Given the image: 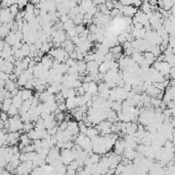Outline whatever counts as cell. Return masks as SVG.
<instances>
[{"instance_id": "1", "label": "cell", "mask_w": 175, "mask_h": 175, "mask_svg": "<svg viewBox=\"0 0 175 175\" xmlns=\"http://www.w3.org/2000/svg\"><path fill=\"white\" fill-rule=\"evenodd\" d=\"M40 63H41V65L44 67V69L46 70H49L52 68V63H53V58L50 57V55H43L41 57V60H40Z\"/></svg>"}, {"instance_id": "2", "label": "cell", "mask_w": 175, "mask_h": 175, "mask_svg": "<svg viewBox=\"0 0 175 175\" xmlns=\"http://www.w3.org/2000/svg\"><path fill=\"white\" fill-rule=\"evenodd\" d=\"M66 103V108L67 110L69 111H72V110H75L77 109V103H76V96L75 97H70V98H67L65 101Z\"/></svg>"}, {"instance_id": "3", "label": "cell", "mask_w": 175, "mask_h": 175, "mask_svg": "<svg viewBox=\"0 0 175 175\" xmlns=\"http://www.w3.org/2000/svg\"><path fill=\"white\" fill-rule=\"evenodd\" d=\"M11 101H12V106H16L17 110H20V109H21V106L23 105V100H22V97H21V93H20V90H19V92H17V94L11 98Z\"/></svg>"}, {"instance_id": "4", "label": "cell", "mask_w": 175, "mask_h": 175, "mask_svg": "<svg viewBox=\"0 0 175 175\" xmlns=\"http://www.w3.org/2000/svg\"><path fill=\"white\" fill-rule=\"evenodd\" d=\"M11 105H12L11 98H5V100H3L0 103V109H1L4 113H6V112L9 110V108L11 106Z\"/></svg>"}, {"instance_id": "5", "label": "cell", "mask_w": 175, "mask_h": 175, "mask_svg": "<svg viewBox=\"0 0 175 175\" xmlns=\"http://www.w3.org/2000/svg\"><path fill=\"white\" fill-rule=\"evenodd\" d=\"M4 88L8 91V92H12L14 90L17 89V85L16 83V81H11V80H8L5 82V85H4Z\"/></svg>"}, {"instance_id": "6", "label": "cell", "mask_w": 175, "mask_h": 175, "mask_svg": "<svg viewBox=\"0 0 175 175\" xmlns=\"http://www.w3.org/2000/svg\"><path fill=\"white\" fill-rule=\"evenodd\" d=\"M20 93H21V97H22L23 101L28 100H31V98L33 97L32 90L23 89V90H20Z\"/></svg>"}, {"instance_id": "7", "label": "cell", "mask_w": 175, "mask_h": 175, "mask_svg": "<svg viewBox=\"0 0 175 175\" xmlns=\"http://www.w3.org/2000/svg\"><path fill=\"white\" fill-rule=\"evenodd\" d=\"M28 82V78H27V76L23 73V74H21L17 77V87L19 86H22V87H24L25 85H26V83Z\"/></svg>"}, {"instance_id": "8", "label": "cell", "mask_w": 175, "mask_h": 175, "mask_svg": "<svg viewBox=\"0 0 175 175\" xmlns=\"http://www.w3.org/2000/svg\"><path fill=\"white\" fill-rule=\"evenodd\" d=\"M85 135L89 139H91V138L95 137V136L100 135V134H98V131L96 130L95 127H90V128H87V131H86Z\"/></svg>"}, {"instance_id": "9", "label": "cell", "mask_w": 175, "mask_h": 175, "mask_svg": "<svg viewBox=\"0 0 175 175\" xmlns=\"http://www.w3.org/2000/svg\"><path fill=\"white\" fill-rule=\"evenodd\" d=\"M87 92H89L90 94H92V95L96 94V93L98 92V85H97V83H95V82H90V83H89V87H88Z\"/></svg>"}, {"instance_id": "10", "label": "cell", "mask_w": 175, "mask_h": 175, "mask_svg": "<svg viewBox=\"0 0 175 175\" xmlns=\"http://www.w3.org/2000/svg\"><path fill=\"white\" fill-rule=\"evenodd\" d=\"M51 47H52V43L49 41H46L42 44V47H41V49H40V51H41L43 54H44V53H48L49 50L51 49Z\"/></svg>"}, {"instance_id": "11", "label": "cell", "mask_w": 175, "mask_h": 175, "mask_svg": "<svg viewBox=\"0 0 175 175\" xmlns=\"http://www.w3.org/2000/svg\"><path fill=\"white\" fill-rule=\"evenodd\" d=\"M162 2H163V6H162V8L166 11H168L171 7H173L175 5V2L172 1V0H165V1H162Z\"/></svg>"}, {"instance_id": "12", "label": "cell", "mask_w": 175, "mask_h": 175, "mask_svg": "<svg viewBox=\"0 0 175 175\" xmlns=\"http://www.w3.org/2000/svg\"><path fill=\"white\" fill-rule=\"evenodd\" d=\"M24 55V57H28L30 55V45H28L27 43H23L21 49H20Z\"/></svg>"}, {"instance_id": "13", "label": "cell", "mask_w": 175, "mask_h": 175, "mask_svg": "<svg viewBox=\"0 0 175 175\" xmlns=\"http://www.w3.org/2000/svg\"><path fill=\"white\" fill-rule=\"evenodd\" d=\"M139 9H140L141 11L143 12V14H149V12H151V5H149V3L148 1H144L141 3L140 7H139Z\"/></svg>"}, {"instance_id": "14", "label": "cell", "mask_w": 175, "mask_h": 175, "mask_svg": "<svg viewBox=\"0 0 175 175\" xmlns=\"http://www.w3.org/2000/svg\"><path fill=\"white\" fill-rule=\"evenodd\" d=\"M32 129H34V123L32 122H28V123H24V125H23V130L24 132H29V131H31Z\"/></svg>"}, {"instance_id": "15", "label": "cell", "mask_w": 175, "mask_h": 175, "mask_svg": "<svg viewBox=\"0 0 175 175\" xmlns=\"http://www.w3.org/2000/svg\"><path fill=\"white\" fill-rule=\"evenodd\" d=\"M7 116H11V117H14V116H17L19 115V110L16 108V106H14L11 105V106L9 108V110L6 112Z\"/></svg>"}, {"instance_id": "16", "label": "cell", "mask_w": 175, "mask_h": 175, "mask_svg": "<svg viewBox=\"0 0 175 175\" xmlns=\"http://www.w3.org/2000/svg\"><path fill=\"white\" fill-rule=\"evenodd\" d=\"M73 28H75V25H74V23H73L72 20H70L69 22H67L66 24L63 25V30H64L65 32L69 31V30L73 29Z\"/></svg>"}, {"instance_id": "17", "label": "cell", "mask_w": 175, "mask_h": 175, "mask_svg": "<svg viewBox=\"0 0 175 175\" xmlns=\"http://www.w3.org/2000/svg\"><path fill=\"white\" fill-rule=\"evenodd\" d=\"M110 52L112 54H116V53H122V46L121 45H117L110 48Z\"/></svg>"}, {"instance_id": "18", "label": "cell", "mask_w": 175, "mask_h": 175, "mask_svg": "<svg viewBox=\"0 0 175 175\" xmlns=\"http://www.w3.org/2000/svg\"><path fill=\"white\" fill-rule=\"evenodd\" d=\"M97 12V6H95V5H91L89 8H88V11H87V14L88 16H90V17H94V14Z\"/></svg>"}, {"instance_id": "19", "label": "cell", "mask_w": 175, "mask_h": 175, "mask_svg": "<svg viewBox=\"0 0 175 175\" xmlns=\"http://www.w3.org/2000/svg\"><path fill=\"white\" fill-rule=\"evenodd\" d=\"M85 29H86V28H85V26L83 24L78 25V26H75V31H76V33H77V36H78V35H80Z\"/></svg>"}, {"instance_id": "20", "label": "cell", "mask_w": 175, "mask_h": 175, "mask_svg": "<svg viewBox=\"0 0 175 175\" xmlns=\"http://www.w3.org/2000/svg\"><path fill=\"white\" fill-rule=\"evenodd\" d=\"M54 118H55V121L57 122H63V121L65 120V114L64 113H58V114H57V115H54Z\"/></svg>"}, {"instance_id": "21", "label": "cell", "mask_w": 175, "mask_h": 175, "mask_svg": "<svg viewBox=\"0 0 175 175\" xmlns=\"http://www.w3.org/2000/svg\"><path fill=\"white\" fill-rule=\"evenodd\" d=\"M57 127H58V130H60V131L67 130V128H68V121H63V122H60V126H57Z\"/></svg>"}, {"instance_id": "22", "label": "cell", "mask_w": 175, "mask_h": 175, "mask_svg": "<svg viewBox=\"0 0 175 175\" xmlns=\"http://www.w3.org/2000/svg\"><path fill=\"white\" fill-rule=\"evenodd\" d=\"M58 21H60L63 25H64L67 22L70 21V17H69V16H68V14H65V16H60V20H58Z\"/></svg>"}, {"instance_id": "23", "label": "cell", "mask_w": 175, "mask_h": 175, "mask_svg": "<svg viewBox=\"0 0 175 175\" xmlns=\"http://www.w3.org/2000/svg\"><path fill=\"white\" fill-rule=\"evenodd\" d=\"M57 109L60 110L62 113H64V112L67 110V108H66V103H58L57 105Z\"/></svg>"}, {"instance_id": "24", "label": "cell", "mask_w": 175, "mask_h": 175, "mask_svg": "<svg viewBox=\"0 0 175 175\" xmlns=\"http://www.w3.org/2000/svg\"><path fill=\"white\" fill-rule=\"evenodd\" d=\"M122 49H124V50H126V49H128V48H130L131 47V43L130 42H128V41H126L125 43H123L122 45Z\"/></svg>"}, {"instance_id": "25", "label": "cell", "mask_w": 175, "mask_h": 175, "mask_svg": "<svg viewBox=\"0 0 175 175\" xmlns=\"http://www.w3.org/2000/svg\"><path fill=\"white\" fill-rule=\"evenodd\" d=\"M69 57L71 58V60H77V53H76L75 51H73V52L69 53Z\"/></svg>"}, {"instance_id": "26", "label": "cell", "mask_w": 175, "mask_h": 175, "mask_svg": "<svg viewBox=\"0 0 175 175\" xmlns=\"http://www.w3.org/2000/svg\"><path fill=\"white\" fill-rule=\"evenodd\" d=\"M81 87L84 89L85 92H87V90H88V87H89V83H86V82H82V86Z\"/></svg>"}, {"instance_id": "27", "label": "cell", "mask_w": 175, "mask_h": 175, "mask_svg": "<svg viewBox=\"0 0 175 175\" xmlns=\"http://www.w3.org/2000/svg\"><path fill=\"white\" fill-rule=\"evenodd\" d=\"M167 109H174V100H171L167 103Z\"/></svg>"}, {"instance_id": "28", "label": "cell", "mask_w": 175, "mask_h": 175, "mask_svg": "<svg viewBox=\"0 0 175 175\" xmlns=\"http://www.w3.org/2000/svg\"><path fill=\"white\" fill-rule=\"evenodd\" d=\"M4 45H5V41H4V40H0V52L3 50Z\"/></svg>"}]
</instances>
